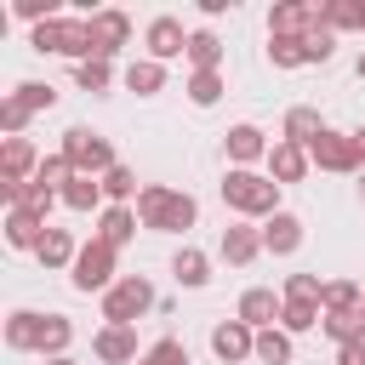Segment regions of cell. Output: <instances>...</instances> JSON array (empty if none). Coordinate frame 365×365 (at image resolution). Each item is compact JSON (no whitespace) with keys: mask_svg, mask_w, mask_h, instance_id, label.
Listing matches in <instances>:
<instances>
[{"mask_svg":"<svg viewBox=\"0 0 365 365\" xmlns=\"http://www.w3.org/2000/svg\"><path fill=\"white\" fill-rule=\"evenodd\" d=\"M194 217H200L194 194L143 182V194H137V222H143V228H154V234H182V228H194Z\"/></svg>","mask_w":365,"mask_h":365,"instance_id":"1","label":"cell"},{"mask_svg":"<svg viewBox=\"0 0 365 365\" xmlns=\"http://www.w3.org/2000/svg\"><path fill=\"white\" fill-rule=\"evenodd\" d=\"M222 205L240 211V217H274L279 211V182L274 177H257V171H228L222 177Z\"/></svg>","mask_w":365,"mask_h":365,"instance_id":"2","label":"cell"},{"mask_svg":"<svg viewBox=\"0 0 365 365\" xmlns=\"http://www.w3.org/2000/svg\"><path fill=\"white\" fill-rule=\"evenodd\" d=\"M57 154L74 165V177H108V171L120 165V160H114V143H108L103 131H91V125H68Z\"/></svg>","mask_w":365,"mask_h":365,"instance_id":"3","label":"cell"},{"mask_svg":"<svg viewBox=\"0 0 365 365\" xmlns=\"http://www.w3.org/2000/svg\"><path fill=\"white\" fill-rule=\"evenodd\" d=\"M148 308H160V297H154V285L143 274H125V279H114L103 291V319L108 325H137Z\"/></svg>","mask_w":365,"mask_h":365,"instance_id":"4","label":"cell"},{"mask_svg":"<svg viewBox=\"0 0 365 365\" xmlns=\"http://www.w3.org/2000/svg\"><path fill=\"white\" fill-rule=\"evenodd\" d=\"M68 285L74 291H108L114 285V245H103V240H91V245H80V257H74V268H68Z\"/></svg>","mask_w":365,"mask_h":365,"instance_id":"5","label":"cell"},{"mask_svg":"<svg viewBox=\"0 0 365 365\" xmlns=\"http://www.w3.org/2000/svg\"><path fill=\"white\" fill-rule=\"evenodd\" d=\"M308 160H314L319 171H359V165H365L359 148H354V131H331V125L308 143Z\"/></svg>","mask_w":365,"mask_h":365,"instance_id":"6","label":"cell"},{"mask_svg":"<svg viewBox=\"0 0 365 365\" xmlns=\"http://www.w3.org/2000/svg\"><path fill=\"white\" fill-rule=\"evenodd\" d=\"M40 160H46V154H40L29 137H6V148H0V188H23V182H34Z\"/></svg>","mask_w":365,"mask_h":365,"instance_id":"7","label":"cell"},{"mask_svg":"<svg viewBox=\"0 0 365 365\" xmlns=\"http://www.w3.org/2000/svg\"><path fill=\"white\" fill-rule=\"evenodd\" d=\"M314 23H319V0H285L268 11V34H279V40H308Z\"/></svg>","mask_w":365,"mask_h":365,"instance_id":"8","label":"cell"},{"mask_svg":"<svg viewBox=\"0 0 365 365\" xmlns=\"http://www.w3.org/2000/svg\"><path fill=\"white\" fill-rule=\"evenodd\" d=\"M188 34H194V29H182L177 17H154V23L143 29V46H148L154 63H171V57H188Z\"/></svg>","mask_w":365,"mask_h":365,"instance_id":"9","label":"cell"},{"mask_svg":"<svg viewBox=\"0 0 365 365\" xmlns=\"http://www.w3.org/2000/svg\"><path fill=\"white\" fill-rule=\"evenodd\" d=\"M211 354H217L222 365H240V359H257V331H251L245 319H222V325L211 331Z\"/></svg>","mask_w":365,"mask_h":365,"instance_id":"10","label":"cell"},{"mask_svg":"<svg viewBox=\"0 0 365 365\" xmlns=\"http://www.w3.org/2000/svg\"><path fill=\"white\" fill-rule=\"evenodd\" d=\"M125 40H131V17H125V11H91V46H97L103 63H108Z\"/></svg>","mask_w":365,"mask_h":365,"instance_id":"11","label":"cell"},{"mask_svg":"<svg viewBox=\"0 0 365 365\" xmlns=\"http://www.w3.org/2000/svg\"><path fill=\"white\" fill-rule=\"evenodd\" d=\"M279 314H285V302H279L268 285H251V291L240 297V314H234V319H245L251 331H274V319H279Z\"/></svg>","mask_w":365,"mask_h":365,"instance_id":"12","label":"cell"},{"mask_svg":"<svg viewBox=\"0 0 365 365\" xmlns=\"http://www.w3.org/2000/svg\"><path fill=\"white\" fill-rule=\"evenodd\" d=\"M91 354H97L103 365H131V359H137V331H131V325H103V331L91 336Z\"/></svg>","mask_w":365,"mask_h":365,"instance_id":"13","label":"cell"},{"mask_svg":"<svg viewBox=\"0 0 365 365\" xmlns=\"http://www.w3.org/2000/svg\"><path fill=\"white\" fill-rule=\"evenodd\" d=\"M297 245H302V217L274 211V217L262 222V251H268V257H291Z\"/></svg>","mask_w":365,"mask_h":365,"instance_id":"14","label":"cell"},{"mask_svg":"<svg viewBox=\"0 0 365 365\" xmlns=\"http://www.w3.org/2000/svg\"><path fill=\"white\" fill-rule=\"evenodd\" d=\"M217 251H222V262L245 268V262H257V257H262V228H245V222H234V228H222Z\"/></svg>","mask_w":365,"mask_h":365,"instance_id":"15","label":"cell"},{"mask_svg":"<svg viewBox=\"0 0 365 365\" xmlns=\"http://www.w3.org/2000/svg\"><path fill=\"white\" fill-rule=\"evenodd\" d=\"M40 331H46V314L11 308V319H6V348H11V354H40Z\"/></svg>","mask_w":365,"mask_h":365,"instance_id":"16","label":"cell"},{"mask_svg":"<svg viewBox=\"0 0 365 365\" xmlns=\"http://www.w3.org/2000/svg\"><path fill=\"white\" fill-rule=\"evenodd\" d=\"M222 148H228V160H234V171H245L251 160H268V148H274V143H268V137H262L257 125H234V131L222 137Z\"/></svg>","mask_w":365,"mask_h":365,"instance_id":"17","label":"cell"},{"mask_svg":"<svg viewBox=\"0 0 365 365\" xmlns=\"http://www.w3.org/2000/svg\"><path fill=\"white\" fill-rule=\"evenodd\" d=\"M308 165H314V160H308V148H297V143H285V137L268 148V177H274V182H302V177H308Z\"/></svg>","mask_w":365,"mask_h":365,"instance_id":"18","label":"cell"},{"mask_svg":"<svg viewBox=\"0 0 365 365\" xmlns=\"http://www.w3.org/2000/svg\"><path fill=\"white\" fill-rule=\"evenodd\" d=\"M46 228H51V222H40V217H34V211H23V205H11V211H6V245H11V251H40Z\"/></svg>","mask_w":365,"mask_h":365,"instance_id":"19","label":"cell"},{"mask_svg":"<svg viewBox=\"0 0 365 365\" xmlns=\"http://www.w3.org/2000/svg\"><path fill=\"white\" fill-rule=\"evenodd\" d=\"M131 234H137V205H103V217H97V234H91V240H103V245H114V251H120Z\"/></svg>","mask_w":365,"mask_h":365,"instance_id":"20","label":"cell"},{"mask_svg":"<svg viewBox=\"0 0 365 365\" xmlns=\"http://www.w3.org/2000/svg\"><path fill=\"white\" fill-rule=\"evenodd\" d=\"M46 268H74V257H80V245H74V234L68 228H46V240H40V251H34Z\"/></svg>","mask_w":365,"mask_h":365,"instance_id":"21","label":"cell"},{"mask_svg":"<svg viewBox=\"0 0 365 365\" xmlns=\"http://www.w3.org/2000/svg\"><path fill=\"white\" fill-rule=\"evenodd\" d=\"M171 274H177V285L200 291V285L211 279V257H205V251H194V245H182V251L171 257Z\"/></svg>","mask_w":365,"mask_h":365,"instance_id":"22","label":"cell"},{"mask_svg":"<svg viewBox=\"0 0 365 365\" xmlns=\"http://www.w3.org/2000/svg\"><path fill=\"white\" fill-rule=\"evenodd\" d=\"M63 57L74 63H91L97 46H91V17H63Z\"/></svg>","mask_w":365,"mask_h":365,"instance_id":"23","label":"cell"},{"mask_svg":"<svg viewBox=\"0 0 365 365\" xmlns=\"http://www.w3.org/2000/svg\"><path fill=\"white\" fill-rule=\"evenodd\" d=\"M188 63H194V74H217V63H222V40H217L211 29H194V34H188Z\"/></svg>","mask_w":365,"mask_h":365,"instance_id":"24","label":"cell"},{"mask_svg":"<svg viewBox=\"0 0 365 365\" xmlns=\"http://www.w3.org/2000/svg\"><path fill=\"white\" fill-rule=\"evenodd\" d=\"M125 91H137V97H154V91H165V63H154V57H137V63L125 68Z\"/></svg>","mask_w":365,"mask_h":365,"instance_id":"25","label":"cell"},{"mask_svg":"<svg viewBox=\"0 0 365 365\" xmlns=\"http://www.w3.org/2000/svg\"><path fill=\"white\" fill-rule=\"evenodd\" d=\"M325 131V120H319V108H308V103H297L291 114H285V143H297V148H308L314 137Z\"/></svg>","mask_w":365,"mask_h":365,"instance_id":"26","label":"cell"},{"mask_svg":"<svg viewBox=\"0 0 365 365\" xmlns=\"http://www.w3.org/2000/svg\"><path fill=\"white\" fill-rule=\"evenodd\" d=\"M6 200H11V205H23V211H34V217L46 222V217H51V205H57L63 194H57V188H46V182H23V188H6Z\"/></svg>","mask_w":365,"mask_h":365,"instance_id":"27","label":"cell"},{"mask_svg":"<svg viewBox=\"0 0 365 365\" xmlns=\"http://www.w3.org/2000/svg\"><path fill=\"white\" fill-rule=\"evenodd\" d=\"M325 314H348V308H365V285L359 279H325V297H319Z\"/></svg>","mask_w":365,"mask_h":365,"instance_id":"28","label":"cell"},{"mask_svg":"<svg viewBox=\"0 0 365 365\" xmlns=\"http://www.w3.org/2000/svg\"><path fill=\"white\" fill-rule=\"evenodd\" d=\"M63 205L68 211H97L103 205V177H68L63 182Z\"/></svg>","mask_w":365,"mask_h":365,"instance_id":"29","label":"cell"},{"mask_svg":"<svg viewBox=\"0 0 365 365\" xmlns=\"http://www.w3.org/2000/svg\"><path fill=\"white\" fill-rule=\"evenodd\" d=\"M68 342H74L68 314H46V331H40V359H63V354H68Z\"/></svg>","mask_w":365,"mask_h":365,"instance_id":"30","label":"cell"},{"mask_svg":"<svg viewBox=\"0 0 365 365\" xmlns=\"http://www.w3.org/2000/svg\"><path fill=\"white\" fill-rule=\"evenodd\" d=\"M325 325V336L342 348V342H354V336H365V308H348V314H325L319 319Z\"/></svg>","mask_w":365,"mask_h":365,"instance_id":"31","label":"cell"},{"mask_svg":"<svg viewBox=\"0 0 365 365\" xmlns=\"http://www.w3.org/2000/svg\"><path fill=\"white\" fill-rule=\"evenodd\" d=\"M103 194H108L114 205H131V200L143 194V188H137V171H131V165H114V171L103 177Z\"/></svg>","mask_w":365,"mask_h":365,"instance_id":"32","label":"cell"},{"mask_svg":"<svg viewBox=\"0 0 365 365\" xmlns=\"http://www.w3.org/2000/svg\"><path fill=\"white\" fill-rule=\"evenodd\" d=\"M291 359V336L274 325V331H257V365H285Z\"/></svg>","mask_w":365,"mask_h":365,"instance_id":"33","label":"cell"},{"mask_svg":"<svg viewBox=\"0 0 365 365\" xmlns=\"http://www.w3.org/2000/svg\"><path fill=\"white\" fill-rule=\"evenodd\" d=\"M319 23L336 34V29H359V6L354 0H319Z\"/></svg>","mask_w":365,"mask_h":365,"instance_id":"34","label":"cell"},{"mask_svg":"<svg viewBox=\"0 0 365 365\" xmlns=\"http://www.w3.org/2000/svg\"><path fill=\"white\" fill-rule=\"evenodd\" d=\"M319 319H325V314H319L314 302H285V314H279V331H285V336H297V331H314Z\"/></svg>","mask_w":365,"mask_h":365,"instance_id":"35","label":"cell"},{"mask_svg":"<svg viewBox=\"0 0 365 365\" xmlns=\"http://www.w3.org/2000/svg\"><path fill=\"white\" fill-rule=\"evenodd\" d=\"M268 63H274V68H302L308 51H302V40H279V34H268Z\"/></svg>","mask_w":365,"mask_h":365,"instance_id":"36","label":"cell"},{"mask_svg":"<svg viewBox=\"0 0 365 365\" xmlns=\"http://www.w3.org/2000/svg\"><path fill=\"white\" fill-rule=\"evenodd\" d=\"M108 80H114V68H108L103 57H91V63H74V86H80V91H108Z\"/></svg>","mask_w":365,"mask_h":365,"instance_id":"37","label":"cell"},{"mask_svg":"<svg viewBox=\"0 0 365 365\" xmlns=\"http://www.w3.org/2000/svg\"><path fill=\"white\" fill-rule=\"evenodd\" d=\"M222 91H228L222 74H188V103H194V108H211Z\"/></svg>","mask_w":365,"mask_h":365,"instance_id":"38","label":"cell"},{"mask_svg":"<svg viewBox=\"0 0 365 365\" xmlns=\"http://www.w3.org/2000/svg\"><path fill=\"white\" fill-rule=\"evenodd\" d=\"M11 97H17L29 114H40V108H51V103H57V86H46V80H23Z\"/></svg>","mask_w":365,"mask_h":365,"instance_id":"39","label":"cell"},{"mask_svg":"<svg viewBox=\"0 0 365 365\" xmlns=\"http://www.w3.org/2000/svg\"><path fill=\"white\" fill-rule=\"evenodd\" d=\"M319 297H325V279L319 274H291L285 279V302H314L319 308Z\"/></svg>","mask_w":365,"mask_h":365,"instance_id":"40","label":"cell"},{"mask_svg":"<svg viewBox=\"0 0 365 365\" xmlns=\"http://www.w3.org/2000/svg\"><path fill=\"white\" fill-rule=\"evenodd\" d=\"M302 51H308V63H331V57H336V34H331L325 23H314L308 40H302Z\"/></svg>","mask_w":365,"mask_h":365,"instance_id":"41","label":"cell"},{"mask_svg":"<svg viewBox=\"0 0 365 365\" xmlns=\"http://www.w3.org/2000/svg\"><path fill=\"white\" fill-rule=\"evenodd\" d=\"M143 365H188V342H177V336H160V342L143 354Z\"/></svg>","mask_w":365,"mask_h":365,"instance_id":"42","label":"cell"},{"mask_svg":"<svg viewBox=\"0 0 365 365\" xmlns=\"http://www.w3.org/2000/svg\"><path fill=\"white\" fill-rule=\"evenodd\" d=\"M11 11H17L23 23H34V29H40V23H51V17H63V11H57V0H11Z\"/></svg>","mask_w":365,"mask_h":365,"instance_id":"43","label":"cell"},{"mask_svg":"<svg viewBox=\"0 0 365 365\" xmlns=\"http://www.w3.org/2000/svg\"><path fill=\"white\" fill-rule=\"evenodd\" d=\"M0 125H6V137H23V131H29V108H23L11 91L0 97Z\"/></svg>","mask_w":365,"mask_h":365,"instance_id":"44","label":"cell"},{"mask_svg":"<svg viewBox=\"0 0 365 365\" xmlns=\"http://www.w3.org/2000/svg\"><path fill=\"white\" fill-rule=\"evenodd\" d=\"M29 46H34V51H63V17H51V23L29 29Z\"/></svg>","mask_w":365,"mask_h":365,"instance_id":"45","label":"cell"},{"mask_svg":"<svg viewBox=\"0 0 365 365\" xmlns=\"http://www.w3.org/2000/svg\"><path fill=\"white\" fill-rule=\"evenodd\" d=\"M336 365H365V336L342 342V348H336Z\"/></svg>","mask_w":365,"mask_h":365,"instance_id":"46","label":"cell"},{"mask_svg":"<svg viewBox=\"0 0 365 365\" xmlns=\"http://www.w3.org/2000/svg\"><path fill=\"white\" fill-rule=\"evenodd\" d=\"M354 148H359V160H365V125H359V131H354Z\"/></svg>","mask_w":365,"mask_h":365,"instance_id":"47","label":"cell"},{"mask_svg":"<svg viewBox=\"0 0 365 365\" xmlns=\"http://www.w3.org/2000/svg\"><path fill=\"white\" fill-rule=\"evenodd\" d=\"M46 365H80V359H68V354H63V359H46Z\"/></svg>","mask_w":365,"mask_h":365,"instance_id":"48","label":"cell"},{"mask_svg":"<svg viewBox=\"0 0 365 365\" xmlns=\"http://www.w3.org/2000/svg\"><path fill=\"white\" fill-rule=\"evenodd\" d=\"M354 68H359V80H365V51H359V63H354Z\"/></svg>","mask_w":365,"mask_h":365,"instance_id":"49","label":"cell"},{"mask_svg":"<svg viewBox=\"0 0 365 365\" xmlns=\"http://www.w3.org/2000/svg\"><path fill=\"white\" fill-rule=\"evenodd\" d=\"M359 200H365V194H359Z\"/></svg>","mask_w":365,"mask_h":365,"instance_id":"50","label":"cell"},{"mask_svg":"<svg viewBox=\"0 0 365 365\" xmlns=\"http://www.w3.org/2000/svg\"><path fill=\"white\" fill-rule=\"evenodd\" d=\"M137 365H143V359H137Z\"/></svg>","mask_w":365,"mask_h":365,"instance_id":"51","label":"cell"}]
</instances>
